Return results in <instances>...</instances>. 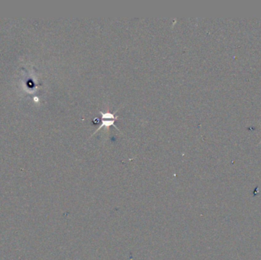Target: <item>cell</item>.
Here are the masks:
<instances>
[{"label": "cell", "instance_id": "6da1fadb", "mask_svg": "<svg viewBox=\"0 0 261 260\" xmlns=\"http://www.w3.org/2000/svg\"><path fill=\"white\" fill-rule=\"evenodd\" d=\"M117 112H118V110L115 111V112H99V114L101 115V122H102V124H101L100 126L99 127V128H97V130L92 134V136L94 135L97 131H99V130H101L102 128H104V127H105V128H109V127L111 126H114L118 131H120L115 125V120L118 119V117L115 116V114H116Z\"/></svg>", "mask_w": 261, "mask_h": 260}]
</instances>
